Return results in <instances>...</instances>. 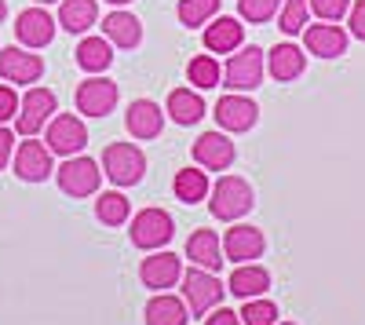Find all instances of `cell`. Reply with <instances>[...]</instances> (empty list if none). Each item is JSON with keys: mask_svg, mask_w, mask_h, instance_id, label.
Masks as SVG:
<instances>
[{"mask_svg": "<svg viewBox=\"0 0 365 325\" xmlns=\"http://www.w3.org/2000/svg\"><path fill=\"white\" fill-rule=\"evenodd\" d=\"M73 103L84 117H106L117 106V84L110 77H88V81L77 84Z\"/></svg>", "mask_w": 365, "mask_h": 325, "instance_id": "obj_11", "label": "cell"}, {"mask_svg": "<svg viewBox=\"0 0 365 325\" xmlns=\"http://www.w3.org/2000/svg\"><path fill=\"white\" fill-rule=\"evenodd\" d=\"M274 321H278V307L263 296L245 300V307H241V325H274Z\"/></svg>", "mask_w": 365, "mask_h": 325, "instance_id": "obj_32", "label": "cell"}, {"mask_svg": "<svg viewBox=\"0 0 365 325\" xmlns=\"http://www.w3.org/2000/svg\"><path fill=\"white\" fill-rule=\"evenodd\" d=\"M303 48L318 58H336L347 51V33H344V26H332V22L303 26Z\"/></svg>", "mask_w": 365, "mask_h": 325, "instance_id": "obj_17", "label": "cell"}, {"mask_svg": "<svg viewBox=\"0 0 365 325\" xmlns=\"http://www.w3.org/2000/svg\"><path fill=\"white\" fill-rule=\"evenodd\" d=\"M303 26H307V0H285V8H282V33L296 37V33H303Z\"/></svg>", "mask_w": 365, "mask_h": 325, "instance_id": "obj_34", "label": "cell"}, {"mask_svg": "<svg viewBox=\"0 0 365 325\" xmlns=\"http://www.w3.org/2000/svg\"><path fill=\"white\" fill-rule=\"evenodd\" d=\"M187 318H190L187 300L168 296V292H158V296L146 304V325H187Z\"/></svg>", "mask_w": 365, "mask_h": 325, "instance_id": "obj_26", "label": "cell"}, {"mask_svg": "<svg viewBox=\"0 0 365 325\" xmlns=\"http://www.w3.org/2000/svg\"><path fill=\"white\" fill-rule=\"evenodd\" d=\"M168 117L175 125L190 128V125H197L205 117V99L194 92V88H175V92L168 96Z\"/></svg>", "mask_w": 365, "mask_h": 325, "instance_id": "obj_25", "label": "cell"}, {"mask_svg": "<svg viewBox=\"0 0 365 325\" xmlns=\"http://www.w3.org/2000/svg\"><path fill=\"white\" fill-rule=\"evenodd\" d=\"M347 26H351V33L358 41H365V0H358V4L347 11Z\"/></svg>", "mask_w": 365, "mask_h": 325, "instance_id": "obj_37", "label": "cell"}, {"mask_svg": "<svg viewBox=\"0 0 365 325\" xmlns=\"http://www.w3.org/2000/svg\"><path fill=\"white\" fill-rule=\"evenodd\" d=\"M0 77L8 84H37L44 77V58L34 48H4L0 51Z\"/></svg>", "mask_w": 365, "mask_h": 325, "instance_id": "obj_10", "label": "cell"}, {"mask_svg": "<svg viewBox=\"0 0 365 325\" xmlns=\"http://www.w3.org/2000/svg\"><path fill=\"white\" fill-rule=\"evenodd\" d=\"M172 234H175V223L165 209H143L128 223V238L135 249H161L172 242Z\"/></svg>", "mask_w": 365, "mask_h": 325, "instance_id": "obj_6", "label": "cell"}, {"mask_svg": "<svg viewBox=\"0 0 365 325\" xmlns=\"http://www.w3.org/2000/svg\"><path fill=\"white\" fill-rule=\"evenodd\" d=\"M282 325H292V321H282Z\"/></svg>", "mask_w": 365, "mask_h": 325, "instance_id": "obj_43", "label": "cell"}, {"mask_svg": "<svg viewBox=\"0 0 365 325\" xmlns=\"http://www.w3.org/2000/svg\"><path fill=\"white\" fill-rule=\"evenodd\" d=\"M256 205V194L249 180L241 175H220V183L208 190V209L216 220H241Z\"/></svg>", "mask_w": 365, "mask_h": 325, "instance_id": "obj_1", "label": "cell"}, {"mask_svg": "<svg viewBox=\"0 0 365 325\" xmlns=\"http://www.w3.org/2000/svg\"><path fill=\"white\" fill-rule=\"evenodd\" d=\"M55 19L37 4V8H26V11H19V19H15V37H19V44L22 48H48L51 41H55Z\"/></svg>", "mask_w": 365, "mask_h": 325, "instance_id": "obj_12", "label": "cell"}, {"mask_svg": "<svg viewBox=\"0 0 365 325\" xmlns=\"http://www.w3.org/2000/svg\"><path fill=\"white\" fill-rule=\"evenodd\" d=\"M110 63H113V48H110L106 37H84L77 44V66L81 70L103 73V70H110Z\"/></svg>", "mask_w": 365, "mask_h": 325, "instance_id": "obj_27", "label": "cell"}, {"mask_svg": "<svg viewBox=\"0 0 365 325\" xmlns=\"http://www.w3.org/2000/svg\"><path fill=\"white\" fill-rule=\"evenodd\" d=\"M15 175L26 183H44L48 175L55 172L51 165V150L44 143H37L34 135H26V143H19V150H15Z\"/></svg>", "mask_w": 365, "mask_h": 325, "instance_id": "obj_9", "label": "cell"}, {"mask_svg": "<svg viewBox=\"0 0 365 325\" xmlns=\"http://www.w3.org/2000/svg\"><path fill=\"white\" fill-rule=\"evenodd\" d=\"M187 259L194 267H205L216 274L223 267V245H220V234L208 230V227H197L190 238H187Z\"/></svg>", "mask_w": 365, "mask_h": 325, "instance_id": "obj_18", "label": "cell"}, {"mask_svg": "<svg viewBox=\"0 0 365 325\" xmlns=\"http://www.w3.org/2000/svg\"><path fill=\"white\" fill-rule=\"evenodd\" d=\"M103 168L106 180L117 187H135L146 175V154L139 150L135 143H110L103 150Z\"/></svg>", "mask_w": 365, "mask_h": 325, "instance_id": "obj_3", "label": "cell"}, {"mask_svg": "<svg viewBox=\"0 0 365 325\" xmlns=\"http://www.w3.org/2000/svg\"><path fill=\"white\" fill-rule=\"evenodd\" d=\"M15 113H19V96H15V88H11V84H0V125H4V121H15Z\"/></svg>", "mask_w": 365, "mask_h": 325, "instance_id": "obj_36", "label": "cell"}, {"mask_svg": "<svg viewBox=\"0 0 365 325\" xmlns=\"http://www.w3.org/2000/svg\"><path fill=\"white\" fill-rule=\"evenodd\" d=\"M55 110H58L55 92H48V88H29V92L22 96V103H19V113H15L19 135H37L51 121Z\"/></svg>", "mask_w": 365, "mask_h": 325, "instance_id": "obj_7", "label": "cell"}, {"mask_svg": "<svg viewBox=\"0 0 365 325\" xmlns=\"http://www.w3.org/2000/svg\"><path fill=\"white\" fill-rule=\"evenodd\" d=\"M270 289V274L259 267V263H237L230 282H227V292H234L237 300H256Z\"/></svg>", "mask_w": 365, "mask_h": 325, "instance_id": "obj_21", "label": "cell"}, {"mask_svg": "<svg viewBox=\"0 0 365 325\" xmlns=\"http://www.w3.org/2000/svg\"><path fill=\"white\" fill-rule=\"evenodd\" d=\"M234 143H230V135L220 128V132H205V135H197V143H194V161L201 165V168H208V172H227L230 165H234Z\"/></svg>", "mask_w": 365, "mask_h": 325, "instance_id": "obj_14", "label": "cell"}, {"mask_svg": "<svg viewBox=\"0 0 365 325\" xmlns=\"http://www.w3.org/2000/svg\"><path fill=\"white\" fill-rule=\"evenodd\" d=\"M48 150L51 154H63V158H73L88 146V128L77 113H55L48 121Z\"/></svg>", "mask_w": 365, "mask_h": 325, "instance_id": "obj_8", "label": "cell"}, {"mask_svg": "<svg viewBox=\"0 0 365 325\" xmlns=\"http://www.w3.org/2000/svg\"><path fill=\"white\" fill-rule=\"evenodd\" d=\"M241 44H245V26H241L237 19L223 15V19H212V22L205 26V48H208L212 55H230V51H237Z\"/></svg>", "mask_w": 365, "mask_h": 325, "instance_id": "obj_20", "label": "cell"}, {"mask_svg": "<svg viewBox=\"0 0 365 325\" xmlns=\"http://www.w3.org/2000/svg\"><path fill=\"white\" fill-rule=\"evenodd\" d=\"M179 285H182V300H187V311H190L194 318H205L212 307L223 304V282L212 274V271H205V267L182 271Z\"/></svg>", "mask_w": 365, "mask_h": 325, "instance_id": "obj_2", "label": "cell"}, {"mask_svg": "<svg viewBox=\"0 0 365 325\" xmlns=\"http://www.w3.org/2000/svg\"><path fill=\"white\" fill-rule=\"evenodd\" d=\"M256 121H259V106L249 96L234 92L216 103V125L223 132H249V128H256Z\"/></svg>", "mask_w": 365, "mask_h": 325, "instance_id": "obj_13", "label": "cell"}, {"mask_svg": "<svg viewBox=\"0 0 365 325\" xmlns=\"http://www.w3.org/2000/svg\"><path fill=\"white\" fill-rule=\"evenodd\" d=\"M263 73H267V63H263V51H259L256 44H241V48L230 55L227 70H223L230 92H256L259 81H263Z\"/></svg>", "mask_w": 365, "mask_h": 325, "instance_id": "obj_4", "label": "cell"}, {"mask_svg": "<svg viewBox=\"0 0 365 325\" xmlns=\"http://www.w3.org/2000/svg\"><path fill=\"white\" fill-rule=\"evenodd\" d=\"M282 0H237V11L245 22H270L274 15H278Z\"/></svg>", "mask_w": 365, "mask_h": 325, "instance_id": "obj_33", "label": "cell"}, {"mask_svg": "<svg viewBox=\"0 0 365 325\" xmlns=\"http://www.w3.org/2000/svg\"><path fill=\"white\" fill-rule=\"evenodd\" d=\"M187 81L197 88H216L220 84V63L212 55H194L187 63Z\"/></svg>", "mask_w": 365, "mask_h": 325, "instance_id": "obj_31", "label": "cell"}, {"mask_svg": "<svg viewBox=\"0 0 365 325\" xmlns=\"http://www.w3.org/2000/svg\"><path fill=\"white\" fill-rule=\"evenodd\" d=\"M8 19V4H4V0H0V22H4Z\"/></svg>", "mask_w": 365, "mask_h": 325, "instance_id": "obj_40", "label": "cell"}, {"mask_svg": "<svg viewBox=\"0 0 365 325\" xmlns=\"http://www.w3.org/2000/svg\"><path fill=\"white\" fill-rule=\"evenodd\" d=\"M125 128L135 139H158L161 128H165V113L154 99H135L125 113Z\"/></svg>", "mask_w": 365, "mask_h": 325, "instance_id": "obj_19", "label": "cell"}, {"mask_svg": "<svg viewBox=\"0 0 365 325\" xmlns=\"http://www.w3.org/2000/svg\"><path fill=\"white\" fill-rule=\"evenodd\" d=\"M96 216H99V223H106V227H120V223H128L132 205H128L125 194L106 190V194H99V201H96Z\"/></svg>", "mask_w": 365, "mask_h": 325, "instance_id": "obj_29", "label": "cell"}, {"mask_svg": "<svg viewBox=\"0 0 365 325\" xmlns=\"http://www.w3.org/2000/svg\"><path fill=\"white\" fill-rule=\"evenodd\" d=\"M172 190H175V197H179L182 205H197V201L208 197L212 187H208V175H205V172H197V168H182V172H175Z\"/></svg>", "mask_w": 365, "mask_h": 325, "instance_id": "obj_28", "label": "cell"}, {"mask_svg": "<svg viewBox=\"0 0 365 325\" xmlns=\"http://www.w3.org/2000/svg\"><path fill=\"white\" fill-rule=\"evenodd\" d=\"M263 249H267L263 230H256L249 223H237L223 234V252H227L230 263H252V259L263 256Z\"/></svg>", "mask_w": 365, "mask_h": 325, "instance_id": "obj_15", "label": "cell"}, {"mask_svg": "<svg viewBox=\"0 0 365 325\" xmlns=\"http://www.w3.org/2000/svg\"><path fill=\"white\" fill-rule=\"evenodd\" d=\"M15 158V135H11V128H4L0 125V172L8 168V161Z\"/></svg>", "mask_w": 365, "mask_h": 325, "instance_id": "obj_38", "label": "cell"}, {"mask_svg": "<svg viewBox=\"0 0 365 325\" xmlns=\"http://www.w3.org/2000/svg\"><path fill=\"white\" fill-rule=\"evenodd\" d=\"M103 33L117 48H139L143 44V22L132 11H110L103 22Z\"/></svg>", "mask_w": 365, "mask_h": 325, "instance_id": "obj_23", "label": "cell"}, {"mask_svg": "<svg viewBox=\"0 0 365 325\" xmlns=\"http://www.w3.org/2000/svg\"><path fill=\"white\" fill-rule=\"evenodd\" d=\"M139 278L146 289H172L182 278V259L175 252H150L139 263Z\"/></svg>", "mask_w": 365, "mask_h": 325, "instance_id": "obj_16", "label": "cell"}, {"mask_svg": "<svg viewBox=\"0 0 365 325\" xmlns=\"http://www.w3.org/2000/svg\"><path fill=\"white\" fill-rule=\"evenodd\" d=\"M205 325H241V314H234L227 307H212L208 318H205Z\"/></svg>", "mask_w": 365, "mask_h": 325, "instance_id": "obj_39", "label": "cell"}, {"mask_svg": "<svg viewBox=\"0 0 365 325\" xmlns=\"http://www.w3.org/2000/svg\"><path fill=\"white\" fill-rule=\"evenodd\" d=\"M34 4H55V0H34Z\"/></svg>", "mask_w": 365, "mask_h": 325, "instance_id": "obj_42", "label": "cell"}, {"mask_svg": "<svg viewBox=\"0 0 365 325\" xmlns=\"http://www.w3.org/2000/svg\"><path fill=\"white\" fill-rule=\"evenodd\" d=\"M55 180H58V187H63V194H70V197H91L99 190L103 172H99V165L91 158L73 154V158H66L63 165L55 168Z\"/></svg>", "mask_w": 365, "mask_h": 325, "instance_id": "obj_5", "label": "cell"}, {"mask_svg": "<svg viewBox=\"0 0 365 325\" xmlns=\"http://www.w3.org/2000/svg\"><path fill=\"white\" fill-rule=\"evenodd\" d=\"M96 22H99L96 0H63V8H58V26H63L66 33H88Z\"/></svg>", "mask_w": 365, "mask_h": 325, "instance_id": "obj_24", "label": "cell"}, {"mask_svg": "<svg viewBox=\"0 0 365 325\" xmlns=\"http://www.w3.org/2000/svg\"><path fill=\"white\" fill-rule=\"evenodd\" d=\"M303 66H307V55H303V48H296V44H278V48H270V55H267V73L278 84L296 81L303 73Z\"/></svg>", "mask_w": 365, "mask_h": 325, "instance_id": "obj_22", "label": "cell"}, {"mask_svg": "<svg viewBox=\"0 0 365 325\" xmlns=\"http://www.w3.org/2000/svg\"><path fill=\"white\" fill-rule=\"evenodd\" d=\"M106 4H117V8H125V4H132V0H106Z\"/></svg>", "mask_w": 365, "mask_h": 325, "instance_id": "obj_41", "label": "cell"}, {"mask_svg": "<svg viewBox=\"0 0 365 325\" xmlns=\"http://www.w3.org/2000/svg\"><path fill=\"white\" fill-rule=\"evenodd\" d=\"M322 22H340L351 11V0H307Z\"/></svg>", "mask_w": 365, "mask_h": 325, "instance_id": "obj_35", "label": "cell"}, {"mask_svg": "<svg viewBox=\"0 0 365 325\" xmlns=\"http://www.w3.org/2000/svg\"><path fill=\"white\" fill-rule=\"evenodd\" d=\"M216 11H220V0H179V8H175L179 22L190 26V29L212 22V19H216Z\"/></svg>", "mask_w": 365, "mask_h": 325, "instance_id": "obj_30", "label": "cell"}]
</instances>
